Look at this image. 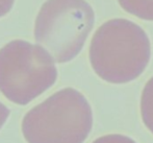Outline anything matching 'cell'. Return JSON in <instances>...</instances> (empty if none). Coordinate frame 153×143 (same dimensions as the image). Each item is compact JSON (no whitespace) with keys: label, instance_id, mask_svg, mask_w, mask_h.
<instances>
[{"label":"cell","instance_id":"ba28073f","mask_svg":"<svg viewBox=\"0 0 153 143\" xmlns=\"http://www.w3.org/2000/svg\"><path fill=\"white\" fill-rule=\"evenodd\" d=\"M15 0H0V18L10 12Z\"/></svg>","mask_w":153,"mask_h":143},{"label":"cell","instance_id":"7a4b0ae2","mask_svg":"<svg viewBox=\"0 0 153 143\" xmlns=\"http://www.w3.org/2000/svg\"><path fill=\"white\" fill-rule=\"evenodd\" d=\"M21 127L28 143H83L93 127L92 108L82 93L65 88L27 112Z\"/></svg>","mask_w":153,"mask_h":143},{"label":"cell","instance_id":"8992f818","mask_svg":"<svg viewBox=\"0 0 153 143\" xmlns=\"http://www.w3.org/2000/svg\"><path fill=\"white\" fill-rule=\"evenodd\" d=\"M141 115L144 124L153 134V76L146 83L142 92Z\"/></svg>","mask_w":153,"mask_h":143},{"label":"cell","instance_id":"5b68a950","mask_svg":"<svg viewBox=\"0 0 153 143\" xmlns=\"http://www.w3.org/2000/svg\"><path fill=\"white\" fill-rule=\"evenodd\" d=\"M118 2L128 14L142 20L153 21V0H118Z\"/></svg>","mask_w":153,"mask_h":143},{"label":"cell","instance_id":"6da1fadb","mask_svg":"<svg viewBox=\"0 0 153 143\" xmlns=\"http://www.w3.org/2000/svg\"><path fill=\"white\" fill-rule=\"evenodd\" d=\"M89 58L93 70L103 81L126 84L147 68L151 44L140 25L127 19H111L95 31Z\"/></svg>","mask_w":153,"mask_h":143},{"label":"cell","instance_id":"3957f363","mask_svg":"<svg viewBox=\"0 0 153 143\" xmlns=\"http://www.w3.org/2000/svg\"><path fill=\"white\" fill-rule=\"evenodd\" d=\"M54 62L41 45L10 41L0 49V91L12 103L27 105L54 85Z\"/></svg>","mask_w":153,"mask_h":143},{"label":"cell","instance_id":"277c9868","mask_svg":"<svg viewBox=\"0 0 153 143\" xmlns=\"http://www.w3.org/2000/svg\"><path fill=\"white\" fill-rule=\"evenodd\" d=\"M95 23L85 0H47L34 22V39L57 63H67L82 49Z\"/></svg>","mask_w":153,"mask_h":143},{"label":"cell","instance_id":"52a82bcc","mask_svg":"<svg viewBox=\"0 0 153 143\" xmlns=\"http://www.w3.org/2000/svg\"><path fill=\"white\" fill-rule=\"evenodd\" d=\"M93 143H137L130 137H127L120 134H111L105 135L96 139Z\"/></svg>","mask_w":153,"mask_h":143},{"label":"cell","instance_id":"9c48e42d","mask_svg":"<svg viewBox=\"0 0 153 143\" xmlns=\"http://www.w3.org/2000/svg\"><path fill=\"white\" fill-rule=\"evenodd\" d=\"M10 109H8L7 107H5V106L0 101V130H1V127L4 125V123L6 122L8 116H10Z\"/></svg>","mask_w":153,"mask_h":143}]
</instances>
